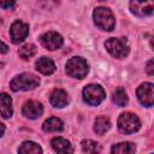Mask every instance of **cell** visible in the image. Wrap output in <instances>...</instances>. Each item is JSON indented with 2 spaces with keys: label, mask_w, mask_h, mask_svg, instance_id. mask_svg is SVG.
<instances>
[{
  "label": "cell",
  "mask_w": 154,
  "mask_h": 154,
  "mask_svg": "<svg viewBox=\"0 0 154 154\" xmlns=\"http://www.w3.org/2000/svg\"><path fill=\"white\" fill-rule=\"evenodd\" d=\"M81 144H82L83 152H85V153H99L100 152L99 143L93 140H83Z\"/></svg>",
  "instance_id": "22"
},
{
  "label": "cell",
  "mask_w": 154,
  "mask_h": 154,
  "mask_svg": "<svg viewBox=\"0 0 154 154\" xmlns=\"http://www.w3.org/2000/svg\"><path fill=\"white\" fill-rule=\"evenodd\" d=\"M4 132H5V125L2 123H0V136H2Z\"/></svg>",
  "instance_id": "26"
},
{
  "label": "cell",
  "mask_w": 154,
  "mask_h": 154,
  "mask_svg": "<svg viewBox=\"0 0 154 154\" xmlns=\"http://www.w3.org/2000/svg\"><path fill=\"white\" fill-rule=\"evenodd\" d=\"M40 84V79L38 77H36L35 75L31 73H20L17 75L11 82H10V87L13 91H18V90H31L35 89L36 87H38Z\"/></svg>",
  "instance_id": "2"
},
{
  "label": "cell",
  "mask_w": 154,
  "mask_h": 154,
  "mask_svg": "<svg viewBox=\"0 0 154 154\" xmlns=\"http://www.w3.org/2000/svg\"><path fill=\"white\" fill-rule=\"evenodd\" d=\"M18 54L22 59L28 60V59H30L31 57H34L36 54V47L32 43H26V45H24L23 47L19 48Z\"/></svg>",
  "instance_id": "21"
},
{
  "label": "cell",
  "mask_w": 154,
  "mask_h": 154,
  "mask_svg": "<svg viewBox=\"0 0 154 154\" xmlns=\"http://www.w3.org/2000/svg\"><path fill=\"white\" fill-rule=\"evenodd\" d=\"M64 128V124L63 122L57 118V117H52V118H48L43 125H42V129L43 131L46 132H55V131H61Z\"/></svg>",
  "instance_id": "16"
},
{
  "label": "cell",
  "mask_w": 154,
  "mask_h": 154,
  "mask_svg": "<svg viewBox=\"0 0 154 154\" xmlns=\"http://www.w3.org/2000/svg\"><path fill=\"white\" fill-rule=\"evenodd\" d=\"M111 128V122L107 117L105 116H100L95 119V123H94V131L97 134V135H103L105 132H107Z\"/></svg>",
  "instance_id": "17"
},
{
  "label": "cell",
  "mask_w": 154,
  "mask_h": 154,
  "mask_svg": "<svg viewBox=\"0 0 154 154\" xmlns=\"http://www.w3.org/2000/svg\"><path fill=\"white\" fill-rule=\"evenodd\" d=\"M51 144H52V148L57 153H72L73 152L71 143L63 137H54L52 140Z\"/></svg>",
  "instance_id": "15"
},
{
  "label": "cell",
  "mask_w": 154,
  "mask_h": 154,
  "mask_svg": "<svg viewBox=\"0 0 154 154\" xmlns=\"http://www.w3.org/2000/svg\"><path fill=\"white\" fill-rule=\"evenodd\" d=\"M140 128H141V122L136 114H134L131 112H124L119 116L118 129L120 130V132L130 135V134L138 131Z\"/></svg>",
  "instance_id": "4"
},
{
  "label": "cell",
  "mask_w": 154,
  "mask_h": 154,
  "mask_svg": "<svg viewBox=\"0 0 154 154\" xmlns=\"http://www.w3.org/2000/svg\"><path fill=\"white\" fill-rule=\"evenodd\" d=\"M19 153H25V154H30V153H42V148L32 142V141H25L22 143V146L18 148Z\"/></svg>",
  "instance_id": "19"
},
{
  "label": "cell",
  "mask_w": 154,
  "mask_h": 154,
  "mask_svg": "<svg viewBox=\"0 0 154 154\" xmlns=\"http://www.w3.org/2000/svg\"><path fill=\"white\" fill-rule=\"evenodd\" d=\"M153 60H149L148 63H147V67H146V71H147V73L148 75H150V76H153L154 75V67H153Z\"/></svg>",
  "instance_id": "24"
},
{
  "label": "cell",
  "mask_w": 154,
  "mask_h": 154,
  "mask_svg": "<svg viewBox=\"0 0 154 154\" xmlns=\"http://www.w3.org/2000/svg\"><path fill=\"white\" fill-rule=\"evenodd\" d=\"M130 10L140 17L150 16L154 10V0H130Z\"/></svg>",
  "instance_id": "7"
},
{
  "label": "cell",
  "mask_w": 154,
  "mask_h": 154,
  "mask_svg": "<svg viewBox=\"0 0 154 154\" xmlns=\"http://www.w3.org/2000/svg\"><path fill=\"white\" fill-rule=\"evenodd\" d=\"M88 71H89V66L83 58L79 57L71 58L66 64V73L70 77L82 79L87 76Z\"/></svg>",
  "instance_id": "5"
},
{
  "label": "cell",
  "mask_w": 154,
  "mask_h": 154,
  "mask_svg": "<svg viewBox=\"0 0 154 154\" xmlns=\"http://www.w3.org/2000/svg\"><path fill=\"white\" fill-rule=\"evenodd\" d=\"M136 94H137V97L142 105H144L147 107L153 106V102H154V85H153V83H149V82L142 83L137 88Z\"/></svg>",
  "instance_id": "8"
},
{
  "label": "cell",
  "mask_w": 154,
  "mask_h": 154,
  "mask_svg": "<svg viewBox=\"0 0 154 154\" xmlns=\"http://www.w3.org/2000/svg\"><path fill=\"white\" fill-rule=\"evenodd\" d=\"M7 51H8L7 45L4 43L2 41H0V54H2V53H7Z\"/></svg>",
  "instance_id": "25"
},
{
  "label": "cell",
  "mask_w": 154,
  "mask_h": 154,
  "mask_svg": "<svg viewBox=\"0 0 154 154\" xmlns=\"http://www.w3.org/2000/svg\"><path fill=\"white\" fill-rule=\"evenodd\" d=\"M93 17H94V23L95 25L101 29V30H106V31H111L114 28L116 20L113 17V13L111 12L109 8L106 7H96L93 12Z\"/></svg>",
  "instance_id": "1"
},
{
  "label": "cell",
  "mask_w": 154,
  "mask_h": 154,
  "mask_svg": "<svg viewBox=\"0 0 154 154\" xmlns=\"http://www.w3.org/2000/svg\"><path fill=\"white\" fill-rule=\"evenodd\" d=\"M51 103L53 107L63 108L69 103V95L63 89H55L51 94Z\"/></svg>",
  "instance_id": "12"
},
{
  "label": "cell",
  "mask_w": 154,
  "mask_h": 154,
  "mask_svg": "<svg viewBox=\"0 0 154 154\" xmlns=\"http://www.w3.org/2000/svg\"><path fill=\"white\" fill-rule=\"evenodd\" d=\"M135 150H136V147L131 142H120L114 144L111 148L112 153H119V154H129V153H134Z\"/></svg>",
  "instance_id": "18"
},
{
  "label": "cell",
  "mask_w": 154,
  "mask_h": 154,
  "mask_svg": "<svg viewBox=\"0 0 154 154\" xmlns=\"http://www.w3.org/2000/svg\"><path fill=\"white\" fill-rule=\"evenodd\" d=\"M36 70L43 75H52L55 71V64L53 63L52 59L47 58V57H42L38 58V60L36 61Z\"/></svg>",
  "instance_id": "14"
},
{
  "label": "cell",
  "mask_w": 154,
  "mask_h": 154,
  "mask_svg": "<svg viewBox=\"0 0 154 154\" xmlns=\"http://www.w3.org/2000/svg\"><path fill=\"white\" fill-rule=\"evenodd\" d=\"M22 113L24 117H26L29 119H36L43 113V107H42L41 102L30 100V101H26L24 103Z\"/></svg>",
  "instance_id": "11"
},
{
  "label": "cell",
  "mask_w": 154,
  "mask_h": 154,
  "mask_svg": "<svg viewBox=\"0 0 154 154\" xmlns=\"http://www.w3.org/2000/svg\"><path fill=\"white\" fill-rule=\"evenodd\" d=\"M107 52L114 58H125L129 53V43L125 37H112L105 42Z\"/></svg>",
  "instance_id": "3"
},
{
  "label": "cell",
  "mask_w": 154,
  "mask_h": 154,
  "mask_svg": "<svg viewBox=\"0 0 154 154\" xmlns=\"http://www.w3.org/2000/svg\"><path fill=\"white\" fill-rule=\"evenodd\" d=\"M13 113L12 109V99L8 94L1 93L0 94V116L2 118H11Z\"/></svg>",
  "instance_id": "13"
},
{
  "label": "cell",
  "mask_w": 154,
  "mask_h": 154,
  "mask_svg": "<svg viewBox=\"0 0 154 154\" xmlns=\"http://www.w3.org/2000/svg\"><path fill=\"white\" fill-rule=\"evenodd\" d=\"M113 101L119 107H124L128 103V94H126L124 88L119 87V88H117L114 90V93H113Z\"/></svg>",
  "instance_id": "20"
},
{
  "label": "cell",
  "mask_w": 154,
  "mask_h": 154,
  "mask_svg": "<svg viewBox=\"0 0 154 154\" xmlns=\"http://www.w3.org/2000/svg\"><path fill=\"white\" fill-rule=\"evenodd\" d=\"M29 34V25L20 22V20H16L10 29V36L13 43H19L22 42Z\"/></svg>",
  "instance_id": "10"
},
{
  "label": "cell",
  "mask_w": 154,
  "mask_h": 154,
  "mask_svg": "<svg viewBox=\"0 0 154 154\" xmlns=\"http://www.w3.org/2000/svg\"><path fill=\"white\" fill-rule=\"evenodd\" d=\"M106 97L103 88L99 84H89L83 89V99L90 106H97Z\"/></svg>",
  "instance_id": "6"
},
{
  "label": "cell",
  "mask_w": 154,
  "mask_h": 154,
  "mask_svg": "<svg viewBox=\"0 0 154 154\" xmlns=\"http://www.w3.org/2000/svg\"><path fill=\"white\" fill-rule=\"evenodd\" d=\"M40 42L46 49L55 51L63 46V37L60 34H58L55 31H48V32H45L43 35H41Z\"/></svg>",
  "instance_id": "9"
},
{
  "label": "cell",
  "mask_w": 154,
  "mask_h": 154,
  "mask_svg": "<svg viewBox=\"0 0 154 154\" xmlns=\"http://www.w3.org/2000/svg\"><path fill=\"white\" fill-rule=\"evenodd\" d=\"M14 5H16V0H0V6L5 10L13 8Z\"/></svg>",
  "instance_id": "23"
}]
</instances>
